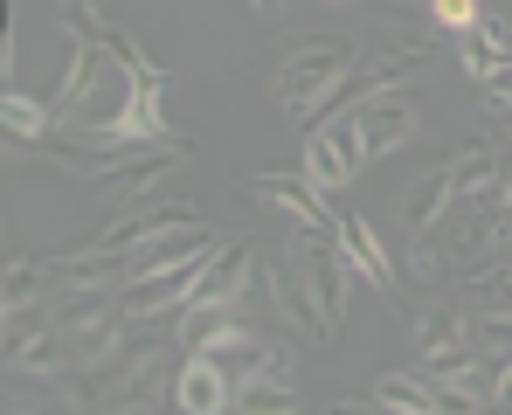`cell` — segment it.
Segmentation results:
<instances>
[{"label": "cell", "instance_id": "obj_1", "mask_svg": "<svg viewBox=\"0 0 512 415\" xmlns=\"http://www.w3.org/2000/svg\"><path fill=\"white\" fill-rule=\"evenodd\" d=\"M70 35V70L56 90V139H84V146H153L173 139L160 90H146L132 56L111 42L97 0H84V14L56 21Z\"/></svg>", "mask_w": 512, "mask_h": 415}, {"label": "cell", "instance_id": "obj_2", "mask_svg": "<svg viewBox=\"0 0 512 415\" xmlns=\"http://www.w3.org/2000/svg\"><path fill=\"white\" fill-rule=\"evenodd\" d=\"M353 70H360V49H353L346 35H312V42H298V49L277 63L270 90H277V104H284L291 118L312 125V118H326V111L346 97Z\"/></svg>", "mask_w": 512, "mask_h": 415}, {"label": "cell", "instance_id": "obj_3", "mask_svg": "<svg viewBox=\"0 0 512 415\" xmlns=\"http://www.w3.org/2000/svg\"><path fill=\"white\" fill-rule=\"evenodd\" d=\"M360 166H367V139H360V118H353V111H340V118H326V125L305 132V173H312L319 194L353 187Z\"/></svg>", "mask_w": 512, "mask_h": 415}, {"label": "cell", "instance_id": "obj_4", "mask_svg": "<svg viewBox=\"0 0 512 415\" xmlns=\"http://www.w3.org/2000/svg\"><path fill=\"white\" fill-rule=\"evenodd\" d=\"M346 111L360 118V139H367V160H388V153H402V146H416V132H423V118H416V104H409V90H360V97H353Z\"/></svg>", "mask_w": 512, "mask_h": 415}, {"label": "cell", "instance_id": "obj_5", "mask_svg": "<svg viewBox=\"0 0 512 415\" xmlns=\"http://www.w3.org/2000/svg\"><path fill=\"white\" fill-rule=\"evenodd\" d=\"M256 284H263L270 312H277V319H284L291 332H305V339H340V326L326 319V305L312 298V284L298 277V263H291V256H277V263H256Z\"/></svg>", "mask_w": 512, "mask_h": 415}, {"label": "cell", "instance_id": "obj_6", "mask_svg": "<svg viewBox=\"0 0 512 415\" xmlns=\"http://www.w3.org/2000/svg\"><path fill=\"white\" fill-rule=\"evenodd\" d=\"M250 194L270 215H284L291 229H333V222H340V215L326 208V194L312 187V173H256Z\"/></svg>", "mask_w": 512, "mask_h": 415}, {"label": "cell", "instance_id": "obj_7", "mask_svg": "<svg viewBox=\"0 0 512 415\" xmlns=\"http://www.w3.org/2000/svg\"><path fill=\"white\" fill-rule=\"evenodd\" d=\"M173 409H187V415L236 409V374H229L215 353H187V360L173 367Z\"/></svg>", "mask_w": 512, "mask_h": 415}, {"label": "cell", "instance_id": "obj_8", "mask_svg": "<svg viewBox=\"0 0 512 415\" xmlns=\"http://www.w3.org/2000/svg\"><path fill=\"white\" fill-rule=\"evenodd\" d=\"M256 256L250 243H222L215 256H208V277H201V298L208 305H222V312H236L243 298H250V284H256Z\"/></svg>", "mask_w": 512, "mask_h": 415}, {"label": "cell", "instance_id": "obj_9", "mask_svg": "<svg viewBox=\"0 0 512 415\" xmlns=\"http://www.w3.org/2000/svg\"><path fill=\"white\" fill-rule=\"evenodd\" d=\"M333 236H340L346 263H353L367 284L395 291V256H388V243H381V236H374V222H367V215H340V222H333Z\"/></svg>", "mask_w": 512, "mask_h": 415}, {"label": "cell", "instance_id": "obj_10", "mask_svg": "<svg viewBox=\"0 0 512 415\" xmlns=\"http://www.w3.org/2000/svg\"><path fill=\"white\" fill-rule=\"evenodd\" d=\"M374 402L381 409H395V415H436V409H464L450 388H436L429 374H381L374 381Z\"/></svg>", "mask_w": 512, "mask_h": 415}, {"label": "cell", "instance_id": "obj_11", "mask_svg": "<svg viewBox=\"0 0 512 415\" xmlns=\"http://www.w3.org/2000/svg\"><path fill=\"white\" fill-rule=\"evenodd\" d=\"M429 56H436V42H402V49H374L360 70H353V83L360 90H402V83L423 70Z\"/></svg>", "mask_w": 512, "mask_h": 415}, {"label": "cell", "instance_id": "obj_12", "mask_svg": "<svg viewBox=\"0 0 512 415\" xmlns=\"http://www.w3.org/2000/svg\"><path fill=\"white\" fill-rule=\"evenodd\" d=\"M450 180H457V201H499L506 166H499L492 146H457L450 153Z\"/></svg>", "mask_w": 512, "mask_h": 415}, {"label": "cell", "instance_id": "obj_13", "mask_svg": "<svg viewBox=\"0 0 512 415\" xmlns=\"http://www.w3.org/2000/svg\"><path fill=\"white\" fill-rule=\"evenodd\" d=\"M450 215H457V180H450V166H436L409 187V229L423 236V229H443Z\"/></svg>", "mask_w": 512, "mask_h": 415}, {"label": "cell", "instance_id": "obj_14", "mask_svg": "<svg viewBox=\"0 0 512 415\" xmlns=\"http://www.w3.org/2000/svg\"><path fill=\"white\" fill-rule=\"evenodd\" d=\"M457 56H464V77L485 83L499 63H512V42H506V28H499V21H478V28H464V35H457Z\"/></svg>", "mask_w": 512, "mask_h": 415}, {"label": "cell", "instance_id": "obj_15", "mask_svg": "<svg viewBox=\"0 0 512 415\" xmlns=\"http://www.w3.org/2000/svg\"><path fill=\"white\" fill-rule=\"evenodd\" d=\"M0 125H7V139H56V104H35L28 90H14L7 83V97H0Z\"/></svg>", "mask_w": 512, "mask_h": 415}, {"label": "cell", "instance_id": "obj_16", "mask_svg": "<svg viewBox=\"0 0 512 415\" xmlns=\"http://www.w3.org/2000/svg\"><path fill=\"white\" fill-rule=\"evenodd\" d=\"M42 284H56L49 263H7V277H0V312H7V319L28 312V305L42 298Z\"/></svg>", "mask_w": 512, "mask_h": 415}, {"label": "cell", "instance_id": "obj_17", "mask_svg": "<svg viewBox=\"0 0 512 415\" xmlns=\"http://www.w3.org/2000/svg\"><path fill=\"white\" fill-rule=\"evenodd\" d=\"M457 339H471V319L464 312H450V305H429V312H416V346H457Z\"/></svg>", "mask_w": 512, "mask_h": 415}, {"label": "cell", "instance_id": "obj_18", "mask_svg": "<svg viewBox=\"0 0 512 415\" xmlns=\"http://www.w3.org/2000/svg\"><path fill=\"white\" fill-rule=\"evenodd\" d=\"M236 409H250V415H291V409H298V395H291V381H236Z\"/></svg>", "mask_w": 512, "mask_h": 415}, {"label": "cell", "instance_id": "obj_19", "mask_svg": "<svg viewBox=\"0 0 512 415\" xmlns=\"http://www.w3.org/2000/svg\"><path fill=\"white\" fill-rule=\"evenodd\" d=\"M471 339H478L485 353H512V305H485V312L471 319Z\"/></svg>", "mask_w": 512, "mask_h": 415}, {"label": "cell", "instance_id": "obj_20", "mask_svg": "<svg viewBox=\"0 0 512 415\" xmlns=\"http://www.w3.org/2000/svg\"><path fill=\"white\" fill-rule=\"evenodd\" d=\"M429 21H436V35H464L485 14H478V0H429Z\"/></svg>", "mask_w": 512, "mask_h": 415}, {"label": "cell", "instance_id": "obj_21", "mask_svg": "<svg viewBox=\"0 0 512 415\" xmlns=\"http://www.w3.org/2000/svg\"><path fill=\"white\" fill-rule=\"evenodd\" d=\"M409 270H416V277H436V270H443V249H436V229H423V236H416V249H409Z\"/></svg>", "mask_w": 512, "mask_h": 415}, {"label": "cell", "instance_id": "obj_22", "mask_svg": "<svg viewBox=\"0 0 512 415\" xmlns=\"http://www.w3.org/2000/svg\"><path fill=\"white\" fill-rule=\"evenodd\" d=\"M478 90H485V104H492V111H512V63H499Z\"/></svg>", "mask_w": 512, "mask_h": 415}, {"label": "cell", "instance_id": "obj_23", "mask_svg": "<svg viewBox=\"0 0 512 415\" xmlns=\"http://www.w3.org/2000/svg\"><path fill=\"white\" fill-rule=\"evenodd\" d=\"M256 14H263V21H277V14H284V7H291V0H250Z\"/></svg>", "mask_w": 512, "mask_h": 415}, {"label": "cell", "instance_id": "obj_24", "mask_svg": "<svg viewBox=\"0 0 512 415\" xmlns=\"http://www.w3.org/2000/svg\"><path fill=\"white\" fill-rule=\"evenodd\" d=\"M499 409H512V360H506V388H499Z\"/></svg>", "mask_w": 512, "mask_h": 415}, {"label": "cell", "instance_id": "obj_25", "mask_svg": "<svg viewBox=\"0 0 512 415\" xmlns=\"http://www.w3.org/2000/svg\"><path fill=\"white\" fill-rule=\"evenodd\" d=\"M499 249H506V263H512V229H499Z\"/></svg>", "mask_w": 512, "mask_h": 415}, {"label": "cell", "instance_id": "obj_26", "mask_svg": "<svg viewBox=\"0 0 512 415\" xmlns=\"http://www.w3.org/2000/svg\"><path fill=\"white\" fill-rule=\"evenodd\" d=\"M506 118H512V111H506Z\"/></svg>", "mask_w": 512, "mask_h": 415}]
</instances>
